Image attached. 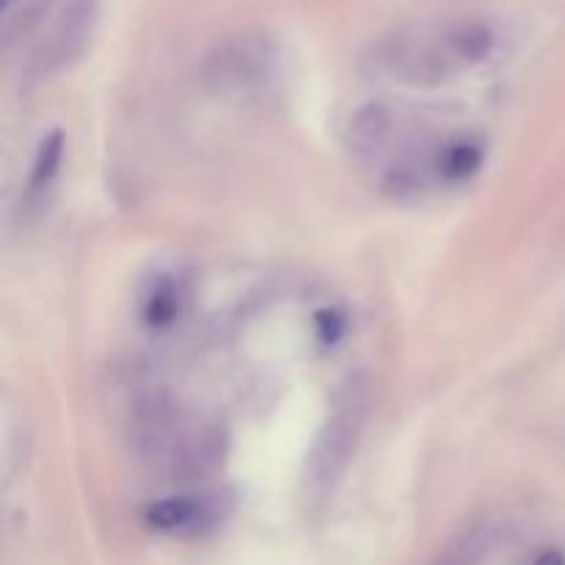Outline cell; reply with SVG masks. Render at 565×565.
<instances>
[{
	"label": "cell",
	"mask_w": 565,
	"mask_h": 565,
	"mask_svg": "<svg viewBox=\"0 0 565 565\" xmlns=\"http://www.w3.org/2000/svg\"><path fill=\"white\" fill-rule=\"evenodd\" d=\"M500 31L480 17H452L441 22L403 28L370 47L364 66L375 77L401 86H439L494 58Z\"/></svg>",
	"instance_id": "cell-1"
},
{
	"label": "cell",
	"mask_w": 565,
	"mask_h": 565,
	"mask_svg": "<svg viewBox=\"0 0 565 565\" xmlns=\"http://www.w3.org/2000/svg\"><path fill=\"white\" fill-rule=\"evenodd\" d=\"M97 22L94 0H36L6 20L11 64L25 83L58 75L86 50Z\"/></svg>",
	"instance_id": "cell-2"
},
{
	"label": "cell",
	"mask_w": 565,
	"mask_h": 565,
	"mask_svg": "<svg viewBox=\"0 0 565 565\" xmlns=\"http://www.w3.org/2000/svg\"><path fill=\"white\" fill-rule=\"evenodd\" d=\"M204 516V508L193 500H163L149 508L147 519L158 530H182L199 524Z\"/></svg>",
	"instance_id": "cell-3"
},
{
	"label": "cell",
	"mask_w": 565,
	"mask_h": 565,
	"mask_svg": "<svg viewBox=\"0 0 565 565\" xmlns=\"http://www.w3.org/2000/svg\"><path fill=\"white\" fill-rule=\"evenodd\" d=\"M61 152H64V138H61V132H53V136L39 147L36 163H33L31 177H28V196L33 199L39 196V193L47 191L53 177L58 174Z\"/></svg>",
	"instance_id": "cell-4"
},
{
	"label": "cell",
	"mask_w": 565,
	"mask_h": 565,
	"mask_svg": "<svg viewBox=\"0 0 565 565\" xmlns=\"http://www.w3.org/2000/svg\"><path fill=\"white\" fill-rule=\"evenodd\" d=\"M533 565H565V557L557 550H546L535 557Z\"/></svg>",
	"instance_id": "cell-5"
}]
</instances>
